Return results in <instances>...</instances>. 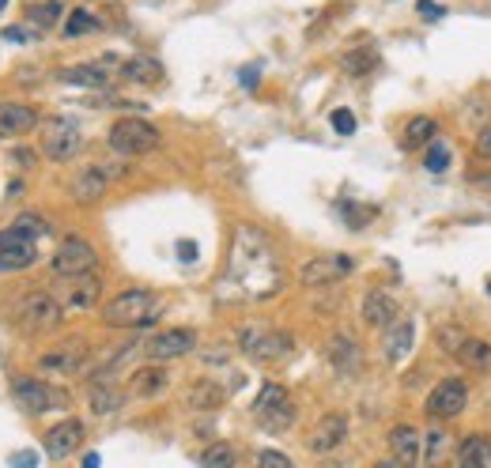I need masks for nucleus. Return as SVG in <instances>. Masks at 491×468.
<instances>
[{"label": "nucleus", "instance_id": "6ab92c4d", "mask_svg": "<svg viewBox=\"0 0 491 468\" xmlns=\"http://www.w3.org/2000/svg\"><path fill=\"white\" fill-rule=\"evenodd\" d=\"M38 110L27 103H12V98H0V140L12 136H27L38 129Z\"/></svg>", "mask_w": 491, "mask_h": 468}, {"label": "nucleus", "instance_id": "f3484780", "mask_svg": "<svg viewBox=\"0 0 491 468\" xmlns=\"http://www.w3.org/2000/svg\"><path fill=\"white\" fill-rule=\"evenodd\" d=\"M118 61H95V65H73V68H61L58 80L61 83H73V88H88V91H106L114 83L118 73Z\"/></svg>", "mask_w": 491, "mask_h": 468}, {"label": "nucleus", "instance_id": "49530a36", "mask_svg": "<svg viewBox=\"0 0 491 468\" xmlns=\"http://www.w3.org/2000/svg\"><path fill=\"white\" fill-rule=\"evenodd\" d=\"M469 186H472V189H480V193H487V196H491V174H469Z\"/></svg>", "mask_w": 491, "mask_h": 468}, {"label": "nucleus", "instance_id": "9d476101", "mask_svg": "<svg viewBox=\"0 0 491 468\" xmlns=\"http://www.w3.org/2000/svg\"><path fill=\"white\" fill-rule=\"evenodd\" d=\"M356 272V257H348V253H329V257H311L303 268H299V283L303 288H333V283H341L344 276Z\"/></svg>", "mask_w": 491, "mask_h": 468}, {"label": "nucleus", "instance_id": "7c9ffc66", "mask_svg": "<svg viewBox=\"0 0 491 468\" xmlns=\"http://www.w3.org/2000/svg\"><path fill=\"white\" fill-rule=\"evenodd\" d=\"M434 136H439V121H434V118H427V113H419V118H412L409 125H404V136H401V144L409 148V151H416V148H427Z\"/></svg>", "mask_w": 491, "mask_h": 468}, {"label": "nucleus", "instance_id": "c03bdc74", "mask_svg": "<svg viewBox=\"0 0 491 468\" xmlns=\"http://www.w3.org/2000/svg\"><path fill=\"white\" fill-rule=\"evenodd\" d=\"M476 155H480V159H491V125L476 136Z\"/></svg>", "mask_w": 491, "mask_h": 468}, {"label": "nucleus", "instance_id": "f257e3e1", "mask_svg": "<svg viewBox=\"0 0 491 468\" xmlns=\"http://www.w3.org/2000/svg\"><path fill=\"white\" fill-rule=\"evenodd\" d=\"M8 321L16 325L23 336H50L65 321V306L58 295H50V291H27L23 299H16V306H12Z\"/></svg>", "mask_w": 491, "mask_h": 468}, {"label": "nucleus", "instance_id": "c85d7f7f", "mask_svg": "<svg viewBox=\"0 0 491 468\" xmlns=\"http://www.w3.org/2000/svg\"><path fill=\"white\" fill-rule=\"evenodd\" d=\"M457 461L465 468H484L491 464V434H465L457 446Z\"/></svg>", "mask_w": 491, "mask_h": 468}, {"label": "nucleus", "instance_id": "ea45409f", "mask_svg": "<svg viewBox=\"0 0 491 468\" xmlns=\"http://www.w3.org/2000/svg\"><path fill=\"white\" fill-rule=\"evenodd\" d=\"M329 125H333V129L341 133V136H352V133H356V113H352V110H333V113H329Z\"/></svg>", "mask_w": 491, "mask_h": 468}, {"label": "nucleus", "instance_id": "dca6fc26", "mask_svg": "<svg viewBox=\"0 0 491 468\" xmlns=\"http://www.w3.org/2000/svg\"><path fill=\"white\" fill-rule=\"evenodd\" d=\"M83 438H88V431H83L80 419H61L58 427L46 431V438H42V449H46L50 461H68L83 446Z\"/></svg>", "mask_w": 491, "mask_h": 468}, {"label": "nucleus", "instance_id": "393cba45", "mask_svg": "<svg viewBox=\"0 0 491 468\" xmlns=\"http://www.w3.org/2000/svg\"><path fill=\"white\" fill-rule=\"evenodd\" d=\"M118 76L125 83H136V88H156V83H163V65L156 61V57H129V61H121Z\"/></svg>", "mask_w": 491, "mask_h": 468}, {"label": "nucleus", "instance_id": "39448f33", "mask_svg": "<svg viewBox=\"0 0 491 468\" xmlns=\"http://www.w3.org/2000/svg\"><path fill=\"white\" fill-rule=\"evenodd\" d=\"M291 348H295V340L280 329H269V325H242V329H238V351L261 366L284 363L291 356Z\"/></svg>", "mask_w": 491, "mask_h": 468}, {"label": "nucleus", "instance_id": "e433bc0d", "mask_svg": "<svg viewBox=\"0 0 491 468\" xmlns=\"http://www.w3.org/2000/svg\"><path fill=\"white\" fill-rule=\"evenodd\" d=\"M446 453H450V434H446L442 427H434L431 434H424V461L427 464H439Z\"/></svg>", "mask_w": 491, "mask_h": 468}, {"label": "nucleus", "instance_id": "8fccbe9b", "mask_svg": "<svg viewBox=\"0 0 491 468\" xmlns=\"http://www.w3.org/2000/svg\"><path fill=\"white\" fill-rule=\"evenodd\" d=\"M12 464H35V453H16V457H12Z\"/></svg>", "mask_w": 491, "mask_h": 468}, {"label": "nucleus", "instance_id": "4c0bfd02", "mask_svg": "<svg viewBox=\"0 0 491 468\" xmlns=\"http://www.w3.org/2000/svg\"><path fill=\"white\" fill-rule=\"evenodd\" d=\"M234 461H238V453L227 442H212V446L201 453V464H208V468H231Z\"/></svg>", "mask_w": 491, "mask_h": 468}, {"label": "nucleus", "instance_id": "4468645a", "mask_svg": "<svg viewBox=\"0 0 491 468\" xmlns=\"http://www.w3.org/2000/svg\"><path fill=\"white\" fill-rule=\"evenodd\" d=\"M196 348V333L193 329H163L156 333L144 344V359L151 363H171V359H181V356H189V351Z\"/></svg>", "mask_w": 491, "mask_h": 468}, {"label": "nucleus", "instance_id": "423d86ee", "mask_svg": "<svg viewBox=\"0 0 491 468\" xmlns=\"http://www.w3.org/2000/svg\"><path fill=\"white\" fill-rule=\"evenodd\" d=\"M106 144L110 151L125 155V159H136V155H148L159 148V129L144 118H118L106 133Z\"/></svg>", "mask_w": 491, "mask_h": 468}, {"label": "nucleus", "instance_id": "a18cd8bd", "mask_svg": "<svg viewBox=\"0 0 491 468\" xmlns=\"http://www.w3.org/2000/svg\"><path fill=\"white\" fill-rule=\"evenodd\" d=\"M12 163H16V166H23V170H31V166H35V151L16 148V151H12Z\"/></svg>", "mask_w": 491, "mask_h": 468}, {"label": "nucleus", "instance_id": "2f4dec72", "mask_svg": "<svg viewBox=\"0 0 491 468\" xmlns=\"http://www.w3.org/2000/svg\"><path fill=\"white\" fill-rule=\"evenodd\" d=\"M61 19H65V4H61V0H46V4H31V8H27V23H31L35 31H42V35L53 31Z\"/></svg>", "mask_w": 491, "mask_h": 468}, {"label": "nucleus", "instance_id": "c9c22d12", "mask_svg": "<svg viewBox=\"0 0 491 468\" xmlns=\"http://www.w3.org/2000/svg\"><path fill=\"white\" fill-rule=\"evenodd\" d=\"M12 226H16L19 234H27V238H46V234H53V223L46 219V216H35V211H23V216H16L12 219Z\"/></svg>", "mask_w": 491, "mask_h": 468}, {"label": "nucleus", "instance_id": "09e8293b", "mask_svg": "<svg viewBox=\"0 0 491 468\" xmlns=\"http://www.w3.org/2000/svg\"><path fill=\"white\" fill-rule=\"evenodd\" d=\"M178 253H181V261H186V265L196 261V246L193 242H178Z\"/></svg>", "mask_w": 491, "mask_h": 468}, {"label": "nucleus", "instance_id": "473e14b6", "mask_svg": "<svg viewBox=\"0 0 491 468\" xmlns=\"http://www.w3.org/2000/svg\"><path fill=\"white\" fill-rule=\"evenodd\" d=\"M98 27H103V19L91 16L88 8H73V12H65V19H61V35L65 38H83V35H95Z\"/></svg>", "mask_w": 491, "mask_h": 468}, {"label": "nucleus", "instance_id": "5701e85b", "mask_svg": "<svg viewBox=\"0 0 491 468\" xmlns=\"http://www.w3.org/2000/svg\"><path fill=\"white\" fill-rule=\"evenodd\" d=\"M389 453H393V461H401V464L424 461V434H419L412 423H397V427L389 431Z\"/></svg>", "mask_w": 491, "mask_h": 468}, {"label": "nucleus", "instance_id": "7ed1b4c3", "mask_svg": "<svg viewBox=\"0 0 491 468\" xmlns=\"http://www.w3.org/2000/svg\"><path fill=\"white\" fill-rule=\"evenodd\" d=\"M38 148L53 163H73L76 155L83 151V129L73 118H61V113L42 118L38 121Z\"/></svg>", "mask_w": 491, "mask_h": 468}, {"label": "nucleus", "instance_id": "3c124183", "mask_svg": "<svg viewBox=\"0 0 491 468\" xmlns=\"http://www.w3.org/2000/svg\"><path fill=\"white\" fill-rule=\"evenodd\" d=\"M4 8H8V0H0V12H4Z\"/></svg>", "mask_w": 491, "mask_h": 468}, {"label": "nucleus", "instance_id": "c756f323", "mask_svg": "<svg viewBox=\"0 0 491 468\" xmlns=\"http://www.w3.org/2000/svg\"><path fill=\"white\" fill-rule=\"evenodd\" d=\"M341 68H344V76H352V80L371 76L374 68H378V50H374V46H356V50H348V53L341 57Z\"/></svg>", "mask_w": 491, "mask_h": 468}, {"label": "nucleus", "instance_id": "79ce46f5", "mask_svg": "<svg viewBox=\"0 0 491 468\" xmlns=\"http://www.w3.org/2000/svg\"><path fill=\"white\" fill-rule=\"evenodd\" d=\"M416 12H419L424 19H431V23L446 16V8H442V4H434V0H416Z\"/></svg>", "mask_w": 491, "mask_h": 468}, {"label": "nucleus", "instance_id": "f8f14e48", "mask_svg": "<svg viewBox=\"0 0 491 468\" xmlns=\"http://www.w3.org/2000/svg\"><path fill=\"white\" fill-rule=\"evenodd\" d=\"M38 261V246L35 238L19 234L16 226L0 231V276H12V272H27Z\"/></svg>", "mask_w": 491, "mask_h": 468}, {"label": "nucleus", "instance_id": "9b49d317", "mask_svg": "<svg viewBox=\"0 0 491 468\" xmlns=\"http://www.w3.org/2000/svg\"><path fill=\"white\" fill-rule=\"evenodd\" d=\"M88 356H91V348L83 344V340H65V344L50 348L46 356H38V371L53 374V378H76V374H83V366H88Z\"/></svg>", "mask_w": 491, "mask_h": 468}, {"label": "nucleus", "instance_id": "de8ad7c7", "mask_svg": "<svg viewBox=\"0 0 491 468\" xmlns=\"http://www.w3.org/2000/svg\"><path fill=\"white\" fill-rule=\"evenodd\" d=\"M242 88H246V91H254V88H257V68H254V65H246V68H242Z\"/></svg>", "mask_w": 491, "mask_h": 468}, {"label": "nucleus", "instance_id": "a19ab883", "mask_svg": "<svg viewBox=\"0 0 491 468\" xmlns=\"http://www.w3.org/2000/svg\"><path fill=\"white\" fill-rule=\"evenodd\" d=\"M42 31H35V27L31 23H27V27H4V31H0V38H4V42H35Z\"/></svg>", "mask_w": 491, "mask_h": 468}, {"label": "nucleus", "instance_id": "a211bd4d", "mask_svg": "<svg viewBox=\"0 0 491 468\" xmlns=\"http://www.w3.org/2000/svg\"><path fill=\"white\" fill-rule=\"evenodd\" d=\"M326 359H329V366L341 378H356L363 371V348H359V340L348 336V333H336L329 340V344H326Z\"/></svg>", "mask_w": 491, "mask_h": 468}, {"label": "nucleus", "instance_id": "20e7f679", "mask_svg": "<svg viewBox=\"0 0 491 468\" xmlns=\"http://www.w3.org/2000/svg\"><path fill=\"white\" fill-rule=\"evenodd\" d=\"M12 401H16V408L27 416H46V412H61V408H68V393L50 386L46 378L16 374L12 378Z\"/></svg>", "mask_w": 491, "mask_h": 468}, {"label": "nucleus", "instance_id": "f704fd0d", "mask_svg": "<svg viewBox=\"0 0 491 468\" xmlns=\"http://www.w3.org/2000/svg\"><path fill=\"white\" fill-rule=\"evenodd\" d=\"M336 211H341L344 223L352 226V231H363V226H367L378 216L374 204H356V201H336Z\"/></svg>", "mask_w": 491, "mask_h": 468}, {"label": "nucleus", "instance_id": "1a4fd4ad", "mask_svg": "<svg viewBox=\"0 0 491 468\" xmlns=\"http://www.w3.org/2000/svg\"><path fill=\"white\" fill-rule=\"evenodd\" d=\"M469 408V389H465V381L461 378H446V381H439L431 393H427V401H424V412L434 419V423H450V419H457L461 412Z\"/></svg>", "mask_w": 491, "mask_h": 468}, {"label": "nucleus", "instance_id": "b1692460", "mask_svg": "<svg viewBox=\"0 0 491 468\" xmlns=\"http://www.w3.org/2000/svg\"><path fill=\"white\" fill-rule=\"evenodd\" d=\"M382 333H386L382 336V356H386V363H401L412 351V344H416V325L409 318H397L393 325H386Z\"/></svg>", "mask_w": 491, "mask_h": 468}, {"label": "nucleus", "instance_id": "2eb2a0df", "mask_svg": "<svg viewBox=\"0 0 491 468\" xmlns=\"http://www.w3.org/2000/svg\"><path fill=\"white\" fill-rule=\"evenodd\" d=\"M344 442H348V416L329 412V416H321L314 423L311 438H306V449L318 453V457H329V453H336Z\"/></svg>", "mask_w": 491, "mask_h": 468}, {"label": "nucleus", "instance_id": "4be33fe9", "mask_svg": "<svg viewBox=\"0 0 491 468\" xmlns=\"http://www.w3.org/2000/svg\"><path fill=\"white\" fill-rule=\"evenodd\" d=\"M166 386H171V374H166L163 363L148 359V366H136V371L129 374V393L140 396V401H151V396L166 393Z\"/></svg>", "mask_w": 491, "mask_h": 468}, {"label": "nucleus", "instance_id": "f03ea898", "mask_svg": "<svg viewBox=\"0 0 491 468\" xmlns=\"http://www.w3.org/2000/svg\"><path fill=\"white\" fill-rule=\"evenodd\" d=\"M156 314H159L156 295L144 288H129L103 306V325H110V329H148V325H156Z\"/></svg>", "mask_w": 491, "mask_h": 468}, {"label": "nucleus", "instance_id": "72a5a7b5", "mask_svg": "<svg viewBox=\"0 0 491 468\" xmlns=\"http://www.w3.org/2000/svg\"><path fill=\"white\" fill-rule=\"evenodd\" d=\"M450 163H454V151H450V144L434 136L431 144H427V155H424V166H427V174H446V170H450Z\"/></svg>", "mask_w": 491, "mask_h": 468}, {"label": "nucleus", "instance_id": "412c9836", "mask_svg": "<svg viewBox=\"0 0 491 468\" xmlns=\"http://www.w3.org/2000/svg\"><path fill=\"white\" fill-rule=\"evenodd\" d=\"M98 295H103V280H98L95 272L68 276L65 288H61V306L65 310H91L98 303Z\"/></svg>", "mask_w": 491, "mask_h": 468}, {"label": "nucleus", "instance_id": "bb28decb", "mask_svg": "<svg viewBox=\"0 0 491 468\" xmlns=\"http://www.w3.org/2000/svg\"><path fill=\"white\" fill-rule=\"evenodd\" d=\"M223 401H227V389L212 378H201L186 396V404L193 408V412H216V408H223Z\"/></svg>", "mask_w": 491, "mask_h": 468}, {"label": "nucleus", "instance_id": "6e6552de", "mask_svg": "<svg viewBox=\"0 0 491 468\" xmlns=\"http://www.w3.org/2000/svg\"><path fill=\"white\" fill-rule=\"evenodd\" d=\"M50 268L58 280H68V276H88L98 268V253L91 242H83V238H65V242L53 249L50 257Z\"/></svg>", "mask_w": 491, "mask_h": 468}, {"label": "nucleus", "instance_id": "58836bf2", "mask_svg": "<svg viewBox=\"0 0 491 468\" xmlns=\"http://www.w3.org/2000/svg\"><path fill=\"white\" fill-rule=\"evenodd\" d=\"M465 336L469 333L461 329V325H439V333H434V344H439V351H446V356H454Z\"/></svg>", "mask_w": 491, "mask_h": 468}, {"label": "nucleus", "instance_id": "a878e982", "mask_svg": "<svg viewBox=\"0 0 491 468\" xmlns=\"http://www.w3.org/2000/svg\"><path fill=\"white\" fill-rule=\"evenodd\" d=\"M88 404H91V416L110 419V416H118L121 408H125V393L114 386V381H91Z\"/></svg>", "mask_w": 491, "mask_h": 468}, {"label": "nucleus", "instance_id": "cd10ccee", "mask_svg": "<svg viewBox=\"0 0 491 468\" xmlns=\"http://www.w3.org/2000/svg\"><path fill=\"white\" fill-rule=\"evenodd\" d=\"M454 359L465 366V371H491V344L480 336H465L461 348L454 351Z\"/></svg>", "mask_w": 491, "mask_h": 468}, {"label": "nucleus", "instance_id": "0eeeda50", "mask_svg": "<svg viewBox=\"0 0 491 468\" xmlns=\"http://www.w3.org/2000/svg\"><path fill=\"white\" fill-rule=\"evenodd\" d=\"M295 416H299V408H295L291 393L284 386H276V381H265L261 393H257V401H254V419L261 423L265 431L280 434V431L291 427Z\"/></svg>", "mask_w": 491, "mask_h": 468}, {"label": "nucleus", "instance_id": "aec40b11", "mask_svg": "<svg viewBox=\"0 0 491 468\" xmlns=\"http://www.w3.org/2000/svg\"><path fill=\"white\" fill-rule=\"evenodd\" d=\"M359 318H363V325H367V329H386V325H393V321L401 318V306H397V299H393L389 291L374 288V291L363 295Z\"/></svg>", "mask_w": 491, "mask_h": 468}, {"label": "nucleus", "instance_id": "603ef678", "mask_svg": "<svg viewBox=\"0 0 491 468\" xmlns=\"http://www.w3.org/2000/svg\"><path fill=\"white\" fill-rule=\"evenodd\" d=\"M487 295H491V280H487Z\"/></svg>", "mask_w": 491, "mask_h": 468}, {"label": "nucleus", "instance_id": "ddd939ff", "mask_svg": "<svg viewBox=\"0 0 491 468\" xmlns=\"http://www.w3.org/2000/svg\"><path fill=\"white\" fill-rule=\"evenodd\" d=\"M110 178H121V170H110L103 163H88V166H80L76 174H73V186H68V193H73L76 204H95V201H103V196H106Z\"/></svg>", "mask_w": 491, "mask_h": 468}, {"label": "nucleus", "instance_id": "37998d69", "mask_svg": "<svg viewBox=\"0 0 491 468\" xmlns=\"http://www.w3.org/2000/svg\"><path fill=\"white\" fill-rule=\"evenodd\" d=\"M257 464H280V468H291V457L280 449H261L257 453Z\"/></svg>", "mask_w": 491, "mask_h": 468}]
</instances>
